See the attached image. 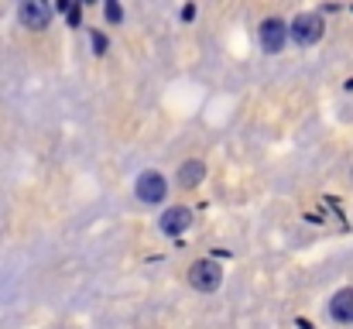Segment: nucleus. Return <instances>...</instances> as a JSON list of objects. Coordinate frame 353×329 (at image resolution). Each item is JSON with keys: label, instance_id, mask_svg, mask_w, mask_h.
<instances>
[{"label": "nucleus", "instance_id": "423d86ee", "mask_svg": "<svg viewBox=\"0 0 353 329\" xmlns=\"http://www.w3.org/2000/svg\"><path fill=\"white\" fill-rule=\"evenodd\" d=\"M330 312H333V319H336V323H353V288H343V292H336V295H333Z\"/></svg>", "mask_w": 353, "mask_h": 329}, {"label": "nucleus", "instance_id": "1a4fd4ad", "mask_svg": "<svg viewBox=\"0 0 353 329\" xmlns=\"http://www.w3.org/2000/svg\"><path fill=\"white\" fill-rule=\"evenodd\" d=\"M107 17H110V21H120V7L117 3H107Z\"/></svg>", "mask_w": 353, "mask_h": 329}, {"label": "nucleus", "instance_id": "9d476101", "mask_svg": "<svg viewBox=\"0 0 353 329\" xmlns=\"http://www.w3.org/2000/svg\"><path fill=\"white\" fill-rule=\"evenodd\" d=\"M65 14H69V24H79V7H65Z\"/></svg>", "mask_w": 353, "mask_h": 329}, {"label": "nucleus", "instance_id": "0eeeda50", "mask_svg": "<svg viewBox=\"0 0 353 329\" xmlns=\"http://www.w3.org/2000/svg\"><path fill=\"white\" fill-rule=\"evenodd\" d=\"M189 219H192V213H189V210H182V206H172V210L161 217V230H165V233H172V237H179V233L189 226Z\"/></svg>", "mask_w": 353, "mask_h": 329}, {"label": "nucleus", "instance_id": "f03ea898", "mask_svg": "<svg viewBox=\"0 0 353 329\" xmlns=\"http://www.w3.org/2000/svg\"><path fill=\"white\" fill-rule=\"evenodd\" d=\"M189 281H192L196 292H216L220 288V268L210 257H203V261H196L189 268Z\"/></svg>", "mask_w": 353, "mask_h": 329}, {"label": "nucleus", "instance_id": "f257e3e1", "mask_svg": "<svg viewBox=\"0 0 353 329\" xmlns=\"http://www.w3.org/2000/svg\"><path fill=\"white\" fill-rule=\"evenodd\" d=\"M288 34L299 41V45H316L323 38V17L319 14H299L288 28Z\"/></svg>", "mask_w": 353, "mask_h": 329}, {"label": "nucleus", "instance_id": "39448f33", "mask_svg": "<svg viewBox=\"0 0 353 329\" xmlns=\"http://www.w3.org/2000/svg\"><path fill=\"white\" fill-rule=\"evenodd\" d=\"M285 38H288V24H285V21L268 17V21L261 24V45H264L268 52H281V48H285Z\"/></svg>", "mask_w": 353, "mask_h": 329}, {"label": "nucleus", "instance_id": "6e6552de", "mask_svg": "<svg viewBox=\"0 0 353 329\" xmlns=\"http://www.w3.org/2000/svg\"><path fill=\"white\" fill-rule=\"evenodd\" d=\"M203 175H206V165H203V161H185V165L179 168V186H182V189H192V186L203 182Z\"/></svg>", "mask_w": 353, "mask_h": 329}, {"label": "nucleus", "instance_id": "9b49d317", "mask_svg": "<svg viewBox=\"0 0 353 329\" xmlns=\"http://www.w3.org/2000/svg\"><path fill=\"white\" fill-rule=\"evenodd\" d=\"M93 48L103 52V48H107V38H103V34H93Z\"/></svg>", "mask_w": 353, "mask_h": 329}, {"label": "nucleus", "instance_id": "20e7f679", "mask_svg": "<svg viewBox=\"0 0 353 329\" xmlns=\"http://www.w3.org/2000/svg\"><path fill=\"white\" fill-rule=\"evenodd\" d=\"M137 196H141L144 203H161V199L168 196L165 175H158V172H144V175L137 179Z\"/></svg>", "mask_w": 353, "mask_h": 329}, {"label": "nucleus", "instance_id": "7ed1b4c3", "mask_svg": "<svg viewBox=\"0 0 353 329\" xmlns=\"http://www.w3.org/2000/svg\"><path fill=\"white\" fill-rule=\"evenodd\" d=\"M17 17H21L24 28L41 31V28H48V21H52V7H48L45 0H24V3L17 7Z\"/></svg>", "mask_w": 353, "mask_h": 329}]
</instances>
